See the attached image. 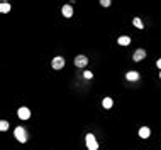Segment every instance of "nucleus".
I'll return each instance as SVG.
<instances>
[{"label":"nucleus","mask_w":161,"mask_h":150,"mask_svg":"<svg viewBox=\"0 0 161 150\" xmlns=\"http://www.w3.org/2000/svg\"><path fill=\"white\" fill-rule=\"evenodd\" d=\"M14 135H15V138H17L21 143L27 142V132H26L22 127H17V128H15V130H14Z\"/></svg>","instance_id":"obj_1"},{"label":"nucleus","mask_w":161,"mask_h":150,"mask_svg":"<svg viewBox=\"0 0 161 150\" xmlns=\"http://www.w3.org/2000/svg\"><path fill=\"white\" fill-rule=\"evenodd\" d=\"M85 142H87L88 150H99V143H97L95 137L92 135V133H88V135L85 137Z\"/></svg>","instance_id":"obj_2"},{"label":"nucleus","mask_w":161,"mask_h":150,"mask_svg":"<svg viewBox=\"0 0 161 150\" xmlns=\"http://www.w3.org/2000/svg\"><path fill=\"white\" fill-rule=\"evenodd\" d=\"M63 66H65V58L56 56V58L53 59V62H51V68L53 69H63Z\"/></svg>","instance_id":"obj_3"},{"label":"nucleus","mask_w":161,"mask_h":150,"mask_svg":"<svg viewBox=\"0 0 161 150\" xmlns=\"http://www.w3.org/2000/svg\"><path fill=\"white\" fill-rule=\"evenodd\" d=\"M87 64H88V58H87V56L80 54V56L75 58V66H77V68H85Z\"/></svg>","instance_id":"obj_4"},{"label":"nucleus","mask_w":161,"mask_h":150,"mask_svg":"<svg viewBox=\"0 0 161 150\" xmlns=\"http://www.w3.org/2000/svg\"><path fill=\"white\" fill-rule=\"evenodd\" d=\"M17 117L21 118V120H29V118H31V111H29V108H26V106H22V108H19V111H17Z\"/></svg>","instance_id":"obj_5"},{"label":"nucleus","mask_w":161,"mask_h":150,"mask_svg":"<svg viewBox=\"0 0 161 150\" xmlns=\"http://www.w3.org/2000/svg\"><path fill=\"white\" fill-rule=\"evenodd\" d=\"M61 14H63V17H66V19L73 17V7H71V5H63Z\"/></svg>","instance_id":"obj_6"},{"label":"nucleus","mask_w":161,"mask_h":150,"mask_svg":"<svg viewBox=\"0 0 161 150\" xmlns=\"http://www.w3.org/2000/svg\"><path fill=\"white\" fill-rule=\"evenodd\" d=\"M144 58H146V51L144 49H137L134 52V61H143Z\"/></svg>","instance_id":"obj_7"},{"label":"nucleus","mask_w":161,"mask_h":150,"mask_svg":"<svg viewBox=\"0 0 161 150\" xmlns=\"http://www.w3.org/2000/svg\"><path fill=\"white\" fill-rule=\"evenodd\" d=\"M125 79H127V81H137V79H139V73H136V71H129V73L125 74Z\"/></svg>","instance_id":"obj_8"},{"label":"nucleus","mask_w":161,"mask_h":150,"mask_svg":"<svg viewBox=\"0 0 161 150\" xmlns=\"http://www.w3.org/2000/svg\"><path fill=\"white\" fill-rule=\"evenodd\" d=\"M117 44H121V46H129L131 44V37L129 36H121L117 39Z\"/></svg>","instance_id":"obj_9"},{"label":"nucleus","mask_w":161,"mask_h":150,"mask_svg":"<svg viewBox=\"0 0 161 150\" xmlns=\"http://www.w3.org/2000/svg\"><path fill=\"white\" fill-rule=\"evenodd\" d=\"M149 135H151V130L148 127H143L139 130V137H141V138H149Z\"/></svg>","instance_id":"obj_10"},{"label":"nucleus","mask_w":161,"mask_h":150,"mask_svg":"<svg viewBox=\"0 0 161 150\" xmlns=\"http://www.w3.org/2000/svg\"><path fill=\"white\" fill-rule=\"evenodd\" d=\"M0 12H2V14L10 12V4H9V2H0Z\"/></svg>","instance_id":"obj_11"},{"label":"nucleus","mask_w":161,"mask_h":150,"mask_svg":"<svg viewBox=\"0 0 161 150\" xmlns=\"http://www.w3.org/2000/svg\"><path fill=\"white\" fill-rule=\"evenodd\" d=\"M112 105H114V101H112V98H103V101H102V106L103 108H112Z\"/></svg>","instance_id":"obj_12"},{"label":"nucleus","mask_w":161,"mask_h":150,"mask_svg":"<svg viewBox=\"0 0 161 150\" xmlns=\"http://www.w3.org/2000/svg\"><path fill=\"white\" fill-rule=\"evenodd\" d=\"M132 24H134V26L137 27V29H143V27H144V26H143V20H141L139 17H136L134 20H132Z\"/></svg>","instance_id":"obj_13"},{"label":"nucleus","mask_w":161,"mask_h":150,"mask_svg":"<svg viewBox=\"0 0 161 150\" xmlns=\"http://www.w3.org/2000/svg\"><path fill=\"white\" fill-rule=\"evenodd\" d=\"M7 128H9V123L5 120H2V121H0V130H2V132H5Z\"/></svg>","instance_id":"obj_14"},{"label":"nucleus","mask_w":161,"mask_h":150,"mask_svg":"<svg viewBox=\"0 0 161 150\" xmlns=\"http://www.w3.org/2000/svg\"><path fill=\"white\" fill-rule=\"evenodd\" d=\"M83 76L87 78V79H92V78H93V73H92V71H85Z\"/></svg>","instance_id":"obj_15"},{"label":"nucleus","mask_w":161,"mask_h":150,"mask_svg":"<svg viewBox=\"0 0 161 150\" xmlns=\"http://www.w3.org/2000/svg\"><path fill=\"white\" fill-rule=\"evenodd\" d=\"M100 4H102V7H109V5H110V0H102Z\"/></svg>","instance_id":"obj_16"},{"label":"nucleus","mask_w":161,"mask_h":150,"mask_svg":"<svg viewBox=\"0 0 161 150\" xmlns=\"http://www.w3.org/2000/svg\"><path fill=\"white\" fill-rule=\"evenodd\" d=\"M156 66H158V69H161V59H158L156 61Z\"/></svg>","instance_id":"obj_17"},{"label":"nucleus","mask_w":161,"mask_h":150,"mask_svg":"<svg viewBox=\"0 0 161 150\" xmlns=\"http://www.w3.org/2000/svg\"><path fill=\"white\" fill-rule=\"evenodd\" d=\"M159 78H161V71H159Z\"/></svg>","instance_id":"obj_18"}]
</instances>
